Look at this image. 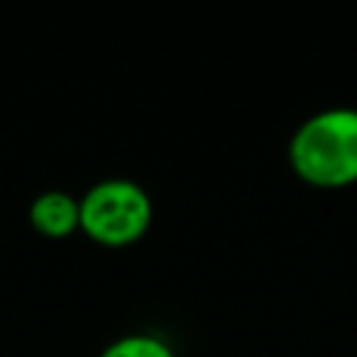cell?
I'll return each mask as SVG.
<instances>
[{"label":"cell","instance_id":"obj_1","mask_svg":"<svg viewBox=\"0 0 357 357\" xmlns=\"http://www.w3.org/2000/svg\"><path fill=\"white\" fill-rule=\"evenodd\" d=\"M296 173L318 187H337L357 178V112L326 109L307 117L290 139Z\"/></svg>","mask_w":357,"mask_h":357},{"label":"cell","instance_id":"obj_2","mask_svg":"<svg viewBox=\"0 0 357 357\" xmlns=\"http://www.w3.org/2000/svg\"><path fill=\"white\" fill-rule=\"evenodd\" d=\"M81 231L103 248L139 243L153 223V201L134 178H100L81 198Z\"/></svg>","mask_w":357,"mask_h":357},{"label":"cell","instance_id":"obj_3","mask_svg":"<svg viewBox=\"0 0 357 357\" xmlns=\"http://www.w3.org/2000/svg\"><path fill=\"white\" fill-rule=\"evenodd\" d=\"M28 223L47 240H64L81 231V204L64 190H45L31 201Z\"/></svg>","mask_w":357,"mask_h":357},{"label":"cell","instance_id":"obj_4","mask_svg":"<svg viewBox=\"0 0 357 357\" xmlns=\"http://www.w3.org/2000/svg\"><path fill=\"white\" fill-rule=\"evenodd\" d=\"M98 357H176V351L159 335L134 332V335H120L117 340H112Z\"/></svg>","mask_w":357,"mask_h":357}]
</instances>
